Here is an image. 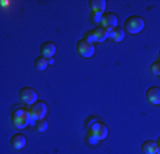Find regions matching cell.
<instances>
[{
    "label": "cell",
    "instance_id": "obj_1",
    "mask_svg": "<svg viewBox=\"0 0 160 154\" xmlns=\"http://www.w3.org/2000/svg\"><path fill=\"white\" fill-rule=\"evenodd\" d=\"M12 124L17 128H24L30 124V116H29V107H23V106H17L13 108L12 114Z\"/></svg>",
    "mask_w": 160,
    "mask_h": 154
},
{
    "label": "cell",
    "instance_id": "obj_2",
    "mask_svg": "<svg viewBox=\"0 0 160 154\" xmlns=\"http://www.w3.org/2000/svg\"><path fill=\"white\" fill-rule=\"evenodd\" d=\"M47 104L43 100H37L34 104L29 106V116H30V126H34L37 120L40 118H46L47 116Z\"/></svg>",
    "mask_w": 160,
    "mask_h": 154
},
{
    "label": "cell",
    "instance_id": "obj_3",
    "mask_svg": "<svg viewBox=\"0 0 160 154\" xmlns=\"http://www.w3.org/2000/svg\"><path fill=\"white\" fill-rule=\"evenodd\" d=\"M124 30H127V33L130 34H137L144 29V20L142 16H137V14H133V16H129L124 20Z\"/></svg>",
    "mask_w": 160,
    "mask_h": 154
},
{
    "label": "cell",
    "instance_id": "obj_4",
    "mask_svg": "<svg viewBox=\"0 0 160 154\" xmlns=\"http://www.w3.org/2000/svg\"><path fill=\"white\" fill-rule=\"evenodd\" d=\"M107 134H109V128L102 121L93 120L89 124V133H87V136H90V137H94L96 140L100 141V140H104L107 137Z\"/></svg>",
    "mask_w": 160,
    "mask_h": 154
},
{
    "label": "cell",
    "instance_id": "obj_5",
    "mask_svg": "<svg viewBox=\"0 0 160 154\" xmlns=\"http://www.w3.org/2000/svg\"><path fill=\"white\" fill-rule=\"evenodd\" d=\"M76 50L82 57H92L94 54V51H96V49H94L93 43H89L84 39H80L76 44Z\"/></svg>",
    "mask_w": 160,
    "mask_h": 154
},
{
    "label": "cell",
    "instance_id": "obj_6",
    "mask_svg": "<svg viewBox=\"0 0 160 154\" xmlns=\"http://www.w3.org/2000/svg\"><path fill=\"white\" fill-rule=\"evenodd\" d=\"M117 22H119V17H117L116 13H113V12H106V13L103 14V17H102V27H104L106 30H113V29H116L117 27Z\"/></svg>",
    "mask_w": 160,
    "mask_h": 154
},
{
    "label": "cell",
    "instance_id": "obj_7",
    "mask_svg": "<svg viewBox=\"0 0 160 154\" xmlns=\"http://www.w3.org/2000/svg\"><path fill=\"white\" fill-rule=\"evenodd\" d=\"M19 97L24 104L32 106V104H34L37 101V93L33 90V89L23 87V89H20V91H19Z\"/></svg>",
    "mask_w": 160,
    "mask_h": 154
},
{
    "label": "cell",
    "instance_id": "obj_8",
    "mask_svg": "<svg viewBox=\"0 0 160 154\" xmlns=\"http://www.w3.org/2000/svg\"><path fill=\"white\" fill-rule=\"evenodd\" d=\"M26 144H27V138H26V136L22 133H16L10 137V146H12V148H14V150L23 148Z\"/></svg>",
    "mask_w": 160,
    "mask_h": 154
},
{
    "label": "cell",
    "instance_id": "obj_9",
    "mask_svg": "<svg viewBox=\"0 0 160 154\" xmlns=\"http://www.w3.org/2000/svg\"><path fill=\"white\" fill-rule=\"evenodd\" d=\"M40 53L42 56L46 57V59H53L54 53H56V46L52 41H44L42 46H40Z\"/></svg>",
    "mask_w": 160,
    "mask_h": 154
},
{
    "label": "cell",
    "instance_id": "obj_10",
    "mask_svg": "<svg viewBox=\"0 0 160 154\" xmlns=\"http://www.w3.org/2000/svg\"><path fill=\"white\" fill-rule=\"evenodd\" d=\"M146 97L152 104H160V89L159 87H150L146 91Z\"/></svg>",
    "mask_w": 160,
    "mask_h": 154
},
{
    "label": "cell",
    "instance_id": "obj_11",
    "mask_svg": "<svg viewBox=\"0 0 160 154\" xmlns=\"http://www.w3.org/2000/svg\"><path fill=\"white\" fill-rule=\"evenodd\" d=\"M92 33H93L96 41H99V43H103L104 40H107V39H109V30H106V29H104V27H102V26L93 29V30H92Z\"/></svg>",
    "mask_w": 160,
    "mask_h": 154
},
{
    "label": "cell",
    "instance_id": "obj_12",
    "mask_svg": "<svg viewBox=\"0 0 160 154\" xmlns=\"http://www.w3.org/2000/svg\"><path fill=\"white\" fill-rule=\"evenodd\" d=\"M157 150H159V146H157V143L153 140H146L142 144V151H143L144 154H156Z\"/></svg>",
    "mask_w": 160,
    "mask_h": 154
},
{
    "label": "cell",
    "instance_id": "obj_13",
    "mask_svg": "<svg viewBox=\"0 0 160 154\" xmlns=\"http://www.w3.org/2000/svg\"><path fill=\"white\" fill-rule=\"evenodd\" d=\"M90 7H92V12L93 13H104V9H106V0H90L89 2Z\"/></svg>",
    "mask_w": 160,
    "mask_h": 154
},
{
    "label": "cell",
    "instance_id": "obj_14",
    "mask_svg": "<svg viewBox=\"0 0 160 154\" xmlns=\"http://www.w3.org/2000/svg\"><path fill=\"white\" fill-rule=\"evenodd\" d=\"M109 39H112V40H114V41H122L124 39V29H122V27L117 26L116 29L110 30Z\"/></svg>",
    "mask_w": 160,
    "mask_h": 154
},
{
    "label": "cell",
    "instance_id": "obj_15",
    "mask_svg": "<svg viewBox=\"0 0 160 154\" xmlns=\"http://www.w3.org/2000/svg\"><path fill=\"white\" fill-rule=\"evenodd\" d=\"M47 66H49V59H46V57H43V56H39L34 59V69H36V70L42 71V70H44Z\"/></svg>",
    "mask_w": 160,
    "mask_h": 154
},
{
    "label": "cell",
    "instance_id": "obj_16",
    "mask_svg": "<svg viewBox=\"0 0 160 154\" xmlns=\"http://www.w3.org/2000/svg\"><path fill=\"white\" fill-rule=\"evenodd\" d=\"M33 127L36 128L37 131H44L47 128V120L46 118H40V120H37L36 123H34Z\"/></svg>",
    "mask_w": 160,
    "mask_h": 154
},
{
    "label": "cell",
    "instance_id": "obj_17",
    "mask_svg": "<svg viewBox=\"0 0 160 154\" xmlns=\"http://www.w3.org/2000/svg\"><path fill=\"white\" fill-rule=\"evenodd\" d=\"M150 71L153 74H156V76H160V61H154V63H152V66H150Z\"/></svg>",
    "mask_w": 160,
    "mask_h": 154
},
{
    "label": "cell",
    "instance_id": "obj_18",
    "mask_svg": "<svg viewBox=\"0 0 160 154\" xmlns=\"http://www.w3.org/2000/svg\"><path fill=\"white\" fill-rule=\"evenodd\" d=\"M83 39L86 41H89V43H94V41H96V39H94V36H93V33H92V31H86V33H84V36H83Z\"/></svg>",
    "mask_w": 160,
    "mask_h": 154
},
{
    "label": "cell",
    "instance_id": "obj_19",
    "mask_svg": "<svg viewBox=\"0 0 160 154\" xmlns=\"http://www.w3.org/2000/svg\"><path fill=\"white\" fill-rule=\"evenodd\" d=\"M103 14H100V13H92V20L96 22V23H102V17H103Z\"/></svg>",
    "mask_w": 160,
    "mask_h": 154
},
{
    "label": "cell",
    "instance_id": "obj_20",
    "mask_svg": "<svg viewBox=\"0 0 160 154\" xmlns=\"http://www.w3.org/2000/svg\"><path fill=\"white\" fill-rule=\"evenodd\" d=\"M156 143H157V146H159V148H160V136H159V138H157Z\"/></svg>",
    "mask_w": 160,
    "mask_h": 154
},
{
    "label": "cell",
    "instance_id": "obj_21",
    "mask_svg": "<svg viewBox=\"0 0 160 154\" xmlns=\"http://www.w3.org/2000/svg\"><path fill=\"white\" fill-rule=\"evenodd\" d=\"M156 154H160V148H159V150H157V153Z\"/></svg>",
    "mask_w": 160,
    "mask_h": 154
},
{
    "label": "cell",
    "instance_id": "obj_22",
    "mask_svg": "<svg viewBox=\"0 0 160 154\" xmlns=\"http://www.w3.org/2000/svg\"><path fill=\"white\" fill-rule=\"evenodd\" d=\"M159 61H160V50H159Z\"/></svg>",
    "mask_w": 160,
    "mask_h": 154
},
{
    "label": "cell",
    "instance_id": "obj_23",
    "mask_svg": "<svg viewBox=\"0 0 160 154\" xmlns=\"http://www.w3.org/2000/svg\"><path fill=\"white\" fill-rule=\"evenodd\" d=\"M159 106H160V104H159Z\"/></svg>",
    "mask_w": 160,
    "mask_h": 154
}]
</instances>
